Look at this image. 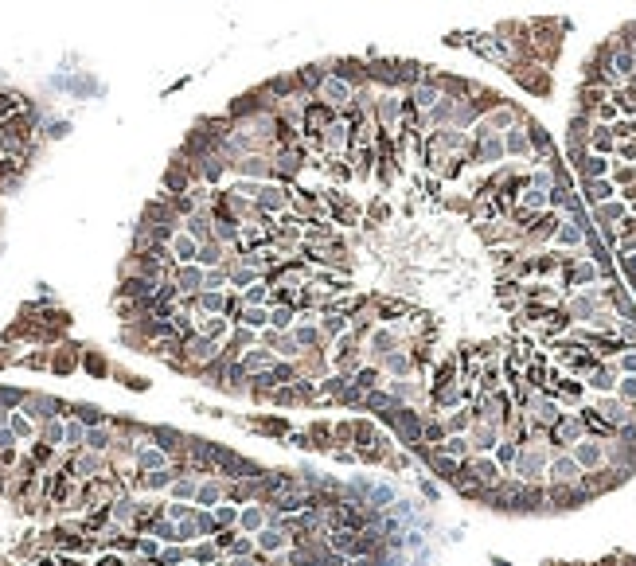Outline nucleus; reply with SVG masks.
Returning <instances> with one entry per match:
<instances>
[{"mask_svg": "<svg viewBox=\"0 0 636 566\" xmlns=\"http://www.w3.org/2000/svg\"><path fill=\"white\" fill-rule=\"evenodd\" d=\"M468 469L481 477V485H500V465L488 461V457H476V461H468Z\"/></svg>", "mask_w": 636, "mask_h": 566, "instance_id": "nucleus-9", "label": "nucleus"}, {"mask_svg": "<svg viewBox=\"0 0 636 566\" xmlns=\"http://www.w3.org/2000/svg\"><path fill=\"white\" fill-rule=\"evenodd\" d=\"M582 480V465L574 457H555L550 461V485H578Z\"/></svg>", "mask_w": 636, "mask_h": 566, "instance_id": "nucleus-6", "label": "nucleus"}, {"mask_svg": "<svg viewBox=\"0 0 636 566\" xmlns=\"http://www.w3.org/2000/svg\"><path fill=\"white\" fill-rule=\"evenodd\" d=\"M590 153H597V156H613V153H617V137H613V129H609V126H597V121H593Z\"/></svg>", "mask_w": 636, "mask_h": 566, "instance_id": "nucleus-8", "label": "nucleus"}, {"mask_svg": "<svg viewBox=\"0 0 636 566\" xmlns=\"http://www.w3.org/2000/svg\"><path fill=\"white\" fill-rule=\"evenodd\" d=\"M324 332H328V336H340V332H344V316L340 313H328L324 316Z\"/></svg>", "mask_w": 636, "mask_h": 566, "instance_id": "nucleus-14", "label": "nucleus"}, {"mask_svg": "<svg viewBox=\"0 0 636 566\" xmlns=\"http://www.w3.org/2000/svg\"><path fill=\"white\" fill-rule=\"evenodd\" d=\"M625 215H629V203H625V199H609V203H597V207H593L590 219L597 223V231H601V227H617Z\"/></svg>", "mask_w": 636, "mask_h": 566, "instance_id": "nucleus-5", "label": "nucleus"}, {"mask_svg": "<svg viewBox=\"0 0 636 566\" xmlns=\"http://www.w3.org/2000/svg\"><path fill=\"white\" fill-rule=\"evenodd\" d=\"M574 461L582 465V472H585V469H590V472L601 469V465H605V445H601L597 438H593V441H582V445L574 449Z\"/></svg>", "mask_w": 636, "mask_h": 566, "instance_id": "nucleus-7", "label": "nucleus"}, {"mask_svg": "<svg viewBox=\"0 0 636 566\" xmlns=\"http://www.w3.org/2000/svg\"><path fill=\"white\" fill-rule=\"evenodd\" d=\"M262 547H266V551H277V547H282V535H277V531H266V535H262Z\"/></svg>", "mask_w": 636, "mask_h": 566, "instance_id": "nucleus-18", "label": "nucleus"}, {"mask_svg": "<svg viewBox=\"0 0 636 566\" xmlns=\"http://www.w3.org/2000/svg\"><path fill=\"white\" fill-rule=\"evenodd\" d=\"M317 98H320V102H328V106H332V110H344V106H352V98H355V86H352V82H344V79H336V74L328 71V79L320 82Z\"/></svg>", "mask_w": 636, "mask_h": 566, "instance_id": "nucleus-2", "label": "nucleus"}, {"mask_svg": "<svg viewBox=\"0 0 636 566\" xmlns=\"http://www.w3.org/2000/svg\"><path fill=\"white\" fill-rule=\"evenodd\" d=\"M297 344H317V332H312V328H297Z\"/></svg>", "mask_w": 636, "mask_h": 566, "instance_id": "nucleus-20", "label": "nucleus"}, {"mask_svg": "<svg viewBox=\"0 0 636 566\" xmlns=\"http://www.w3.org/2000/svg\"><path fill=\"white\" fill-rule=\"evenodd\" d=\"M503 148H508V156H519V161H531L535 164V145H531V137H527L523 121H519L516 129L503 133Z\"/></svg>", "mask_w": 636, "mask_h": 566, "instance_id": "nucleus-4", "label": "nucleus"}, {"mask_svg": "<svg viewBox=\"0 0 636 566\" xmlns=\"http://www.w3.org/2000/svg\"><path fill=\"white\" fill-rule=\"evenodd\" d=\"M176 251H180V258H192L195 254V243H192V238H176Z\"/></svg>", "mask_w": 636, "mask_h": 566, "instance_id": "nucleus-19", "label": "nucleus"}, {"mask_svg": "<svg viewBox=\"0 0 636 566\" xmlns=\"http://www.w3.org/2000/svg\"><path fill=\"white\" fill-rule=\"evenodd\" d=\"M617 395H621V403H636V375H625L617 383Z\"/></svg>", "mask_w": 636, "mask_h": 566, "instance_id": "nucleus-13", "label": "nucleus"}, {"mask_svg": "<svg viewBox=\"0 0 636 566\" xmlns=\"http://www.w3.org/2000/svg\"><path fill=\"white\" fill-rule=\"evenodd\" d=\"M503 161H508L503 133H488V137L473 141V148H468V164H481V168H500Z\"/></svg>", "mask_w": 636, "mask_h": 566, "instance_id": "nucleus-1", "label": "nucleus"}, {"mask_svg": "<svg viewBox=\"0 0 636 566\" xmlns=\"http://www.w3.org/2000/svg\"><path fill=\"white\" fill-rule=\"evenodd\" d=\"M270 320H274V328H289V320H293V309H277L274 316H270Z\"/></svg>", "mask_w": 636, "mask_h": 566, "instance_id": "nucleus-17", "label": "nucleus"}, {"mask_svg": "<svg viewBox=\"0 0 636 566\" xmlns=\"http://www.w3.org/2000/svg\"><path fill=\"white\" fill-rule=\"evenodd\" d=\"M285 203H289V191H282V188H262L258 191V207H262V211H282Z\"/></svg>", "mask_w": 636, "mask_h": 566, "instance_id": "nucleus-11", "label": "nucleus"}, {"mask_svg": "<svg viewBox=\"0 0 636 566\" xmlns=\"http://www.w3.org/2000/svg\"><path fill=\"white\" fill-rule=\"evenodd\" d=\"M242 320L250 324V328H258V324H266V320H270V313H262V309H250V313L242 316Z\"/></svg>", "mask_w": 636, "mask_h": 566, "instance_id": "nucleus-16", "label": "nucleus"}, {"mask_svg": "<svg viewBox=\"0 0 636 566\" xmlns=\"http://www.w3.org/2000/svg\"><path fill=\"white\" fill-rule=\"evenodd\" d=\"M617 161L621 164H636V141H617Z\"/></svg>", "mask_w": 636, "mask_h": 566, "instance_id": "nucleus-12", "label": "nucleus"}, {"mask_svg": "<svg viewBox=\"0 0 636 566\" xmlns=\"http://www.w3.org/2000/svg\"><path fill=\"white\" fill-rule=\"evenodd\" d=\"M582 203L585 207H597V203H609V199H617V184L609 176H601V180H582Z\"/></svg>", "mask_w": 636, "mask_h": 566, "instance_id": "nucleus-3", "label": "nucleus"}, {"mask_svg": "<svg viewBox=\"0 0 636 566\" xmlns=\"http://www.w3.org/2000/svg\"><path fill=\"white\" fill-rule=\"evenodd\" d=\"M621 371H629V375H636V348H625L621 352V363H617Z\"/></svg>", "mask_w": 636, "mask_h": 566, "instance_id": "nucleus-15", "label": "nucleus"}, {"mask_svg": "<svg viewBox=\"0 0 636 566\" xmlns=\"http://www.w3.org/2000/svg\"><path fill=\"white\" fill-rule=\"evenodd\" d=\"M555 243H558V246H582V243H585V231L578 227L574 219H563V227H558Z\"/></svg>", "mask_w": 636, "mask_h": 566, "instance_id": "nucleus-10", "label": "nucleus"}]
</instances>
